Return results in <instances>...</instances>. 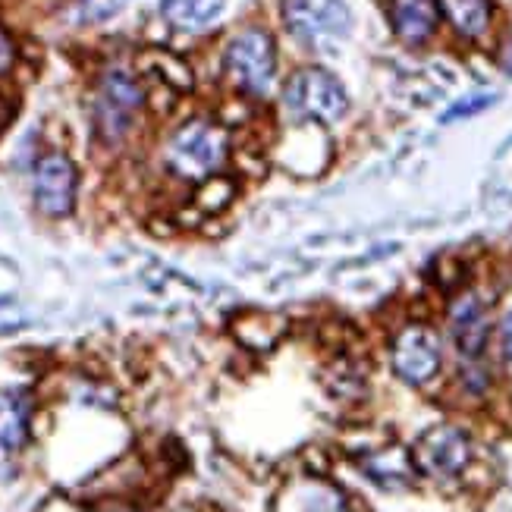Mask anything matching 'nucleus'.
<instances>
[{"label": "nucleus", "instance_id": "1", "mask_svg": "<svg viewBox=\"0 0 512 512\" xmlns=\"http://www.w3.org/2000/svg\"><path fill=\"white\" fill-rule=\"evenodd\" d=\"M283 104L296 120L337 123L346 114L349 98H346V88L337 76L321 70V66H308V70H299L286 82Z\"/></svg>", "mask_w": 512, "mask_h": 512}, {"label": "nucleus", "instance_id": "2", "mask_svg": "<svg viewBox=\"0 0 512 512\" xmlns=\"http://www.w3.org/2000/svg\"><path fill=\"white\" fill-rule=\"evenodd\" d=\"M167 161L170 167L189 176V180H202V176H211L214 170L224 167L227 161V136L224 129H217L214 123L195 120L186 123L180 132L173 136L170 148H167Z\"/></svg>", "mask_w": 512, "mask_h": 512}, {"label": "nucleus", "instance_id": "3", "mask_svg": "<svg viewBox=\"0 0 512 512\" xmlns=\"http://www.w3.org/2000/svg\"><path fill=\"white\" fill-rule=\"evenodd\" d=\"M224 63H227L230 79L239 88H246V92H252V95H264L274 82V73H277L274 38L261 29L242 32L230 41Z\"/></svg>", "mask_w": 512, "mask_h": 512}, {"label": "nucleus", "instance_id": "4", "mask_svg": "<svg viewBox=\"0 0 512 512\" xmlns=\"http://www.w3.org/2000/svg\"><path fill=\"white\" fill-rule=\"evenodd\" d=\"M283 22L299 41L321 44L343 38L352 26V16L343 0H283Z\"/></svg>", "mask_w": 512, "mask_h": 512}, {"label": "nucleus", "instance_id": "5", "mask_svg": "<svg viewBox=\"0 0 512 512\" xmlns=\"http://www.w3.org/2000/svg\"><path fill=\"white\" fill-rule=\"evenodd\" d=\"M415 469L431 478H453L459 475L472 459V443L459 428L453 425H437L418 437L415 450Z\"/></svg>", "mask_w": 512, "mask_h": 512}, {"label": "nucleus", "instance_id": "6", "mask_svg": "<svg viewBox=\"0 0 512 512\" xmlns=\"http://www.w3.org/2000/svg\"><path fill=\"white\" fill-rule=\"evenodd\" d=\"M35 208L48 217H66L76 202V167L66 154H44L32 173Z\"/></svg>", "mask_w": 512, "mask_h": 512}, {"label": "nucleus", "instance_id": "7", "mask_svg": "<svg viewBox=\"0 0 512 512\" xmlns=\"http://www.w3.org/2000/svg\"><path fill=\"white\" fill-rule=\"evenodd\" d=\"M393 371L406 384H428L440 371V340L425 324H412L393 343Z\"/></svg>", "mask_w": 512, "mask_h": 512}, {"label": "nucleus", "instance_id": "8", "mask_svg": "<svg viewBox=\"0 0 512 512\" xmlns=\"http://www.w3.org/2000/svg\"><path fill=\"white\" fill-rule=\"evenodd\" d=\"M142 92L126 73H110L101 85L98 98V126L104 132V139H120L123 129L132 120V110L139 107Z\"/></svg>", "mask_w": 512, "mask_h": 512}, {"label": "nucleus", "instance_id": "9", "mask_svg": "<svg viewBox=\"0 0 512 512\" xmlns=\"http://www.w3.org/2000/svg\"><path fill=\"white\" fill-rule=\"evenodd\" d=\"M450 333H453V343L462 359H478L484 352L487 333H491V321H487V311L475 296H465L456 302L453 318H450Z\"/></svg>", "mask_w": 512, "mask_h": 512}, {"label": "nucleus", "instance_id": "10", "mask_svg": "<svg viewBox=\"0 0 512 512\" xmlns=\"http://www.w3.org/2000/svg\"><path fill=\"white\" fill-rule=\"evenodd\" d=\"M390 19L399 38L418 44L437 29L440 0H390Z\"/></svg>", "mask_w": 512, "mask_h": 512}, {"label": "nucleus", "instance_id": "11", "mask_svg": "<svg viewBox=\"0 0 512 512\" xmlns=\"http://www.w3.org/2000/svg\"><path fill=\"white\" fill-rule=\"evenodd\" d=\"M220 10H224V0H161V16L183 32L211 26Z\"/></svg>", "mask_w": 512, "mask_h": 512}, {"label": "nucleus", "instance_id": "12", "mask_svg": "<svg viewBox=\"0 0 512 512\" xmlns=\"http://www.w3.org/2000/svg\"><path fill=\"white\" fill-rule=\"evenodd\" d=\"M29 403L19 393H0V447L16 450L26 440Z\"/></svg>", "mask_w": 512, "mask_h": 512}, {"label": "nucleus", "instance_id": "13", "mask_svg": "<svg viewBox=\"0 0 512 512\" xmlns=\"http://www.w3.org/2000/svg\"><path fill=\"white\" fill-rule=\"evenodd\" d=\"M440 13L447 16L462 35H481L491 22V0H440Z\"/></svg>", "mask_w": 512, "mask_h": 512}, {"label": "nucleus", "instance_id": "14", "mask_svg": "<svg viewBox=\"0 0 512 512\" xmlns=\"http://www.w3.org/2000/svg\"><path fill=\"white\" fill-rule=\"evenodd\" d=\"M126 7V0H79V19L82 22H104L117 16Z\"/></svg>", "mask_w": 512, "mask_h": 512}, {"label": "nucleus", "instance_id": "15", "mask_svg": "<svg viewBox=\"0 0 512 512\" xmlns=\"http://www.w3.org/2000/svg\"><path fill=\"white\" fill-rule=\"evenodd\" d=\"M497 101V95H472V98H462L456 101L447 114H443V123H453V120H465V117H475L481 110H487Z\"/></svg>", "mask_w": 512, "mask_h": 512}, {"label": "nucleus", "instance_id": "16", "mask_svg": "<svg viewBox=\"0 0 512 512\" xmlns=\"http://www.w3.org/2000/svg\"><path fill=\"white\" fill-rule=\"evenodd\" d=\"M500 346H503V355L512 362V311L503 318V327H500Z\"/></svg>", "mask_w": 512, "mask_h": 512}, {"label": "nucleus", "instance_id": "17", "mask_svg": "<svg viewBox=\"0 0 512 512\" xmlns=\"http://www.w3.org/2000/svg\"><path fill=\"white\" fill-rule=\"evenodd\" d=\"M10 63H13V44H10V38L4 35V29H0V73H4Z\"/></svg>", "mask_w": 512, "mask_h": 512}, {"label": "nucleus", "instance_id": "18", "mask_svg": "<svg viewBox=\"0 0 512 512\" xmlns=\"http://www.w3.org/2000/svg\"><path fill=\"white\" fill-rule=\"evenodd\" d=\"M120 512H129V509H120Z\"/></svg>", "mask_w": 512, "mask_h": 512}]
</instances>
